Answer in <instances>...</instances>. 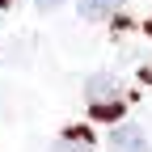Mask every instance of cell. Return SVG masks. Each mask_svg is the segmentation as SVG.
<instances>
[{
	"label": "cell",
	"instance_id": "cell-3",
	"mask_svg": "<svg viewBox=\"0 0 152 152\" xmlns=\"http://www.w3.org/2000/svg\"><path fill=\"white\" fill-rule=\"evenodd\" d=\"M76 9H80L85 21H97V17H110L123 9V0H76Z\"/></svg>",
	"mask_w": 152,
	"mask_h": 152
},
{
	"label": "cell",
	"instance_id": "cell-2",
	"mask_svg": "<svg viewBox=\"0 0 152 152\" xmlns=\"http://www.w3.org/2000/svg\"><path fill=\"white\" fill-rule=\"evenodd\" d=\"M85 93H89L93 106H102V102H118V80H114L110 72H97V76H89Z\"/></svg>",
	"mask_w": 152,
	"mask_h": 152
},
{
	"label": "cell",
	"instance_id": "cell-5",
	"mask_svg": "<svg viewBox=\"0 0 152 152\" xmlns=\"http://www.w3.org/2000/svg\"><path fill=\"white\" fill-rule=\"evenodd\" d=\"M59 4H68V0H34V9H38V13H55Z\"/></svg>",
	"mask_w": 152,
	"mask_h": 152
},
{
	"label": "cell",
	"instance_id": "cell-4",
	"mask_svg": "<svg viewBox=\"0 0 152 152\" xmlns=\"http://www.w3.org/2000/svg\"><path fill=\"white\" fill-rule=\"evenodd\" d=\"M123 114V102H102V106H93V118L97 123H114Z\"/></svg>",
	"mask_w": 152,
	"mask_h": 152
},
{
	"label": "cell",
	"instance_id": "cell-1",
	"mask_svg": "<svg viewBox=\"0 0 152 152\" xmlns=\"http://www.w3.org/2000/svg\"><path fill=\"white\" fill-rule=\"evenodd\" d=\"M106 148H110V152H152V148H148V135H144L135 123H118V127L110 131Z\"/></svg>",
	"mask_w": 152,
	"mask_h": 152
},
{
	"label": "cell",
	"instance_id": "cell-7",
	"mask_svg": "<svg viewBox=\"0 0 152 152\" xmlns=\"http://www.w3.org/2000/svg\"><path fill=\"white\" fill-rule=\"evenodd\" d=\"M9 4H13V0H0V9H9Z\"/></svg>",
	"mask_w": 152,
	"mask_h": 152
},
{
	"label": "cell",
	"instance_id": "cell-6",
	"mask_svg": "<svg viewBox=\"0 0 152 152\" xmlns=\"http://www.w3.org/2000/svg\"><path fill=\"white\" fill-rule=\"evenodd\" d=\"M51 152H89V148H72V144H68V140H64V144H55V148H51Z\"/></svg>",
	"mask_w": 152,
	"mask_h": 152
}]
</instances>
